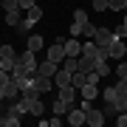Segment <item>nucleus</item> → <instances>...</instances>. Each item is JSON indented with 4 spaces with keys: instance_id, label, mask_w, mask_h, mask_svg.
Listing matches in <instances>:
<instances>
[{
    "instance_id": "1",
    "label": "nucleus",
    "mask_w": 127,
    "mask_h": 127,
    "mask_svg": "<svg viewBox=\"0 0 127 127\" xmlns=\"http://www.w3.org/2000/svg\"><path fill=\"white\" fill-rule=\"evenodd\" d=\"M17 57H20V54H17L11 45H3V48H0V68L11 73V68L17 65Z\"/></svg>"
},
{
    "instance_id": "2",
    "label": "nucleus",
    "mask_w": 127,
    "mask_h": 127,
    "mask_svg": "<svg viewBox=\"0 0 127 127\" xmlns=\"http://www.w3.org/2000/svg\"><path fill=\"white\" fill-rule=\"evenodd\" d=\"M124 57H127V40L113 37V42H110V48H107V59H124Z\"/></svg>"
},
{
    "instance_id": "3",
    "label": "nucleus",
    "mask_w": 127,
    "mask_h": 127,
    "mask_svg": "<svg viewBox=\"0 0 127 127\" xmlns=\"http://www.w3.org/2000/svg\"><path fill=\"white\" fill-rule=\"evenodd\" d=\"M93 42H96L99 48L107 51L110 42H113V31H110V28H104V26H99V28H96V34H93Z\"/></svg>"
},
{
    "instance_id": "4",
    "label": "nucleus",
    "mask_w": 127,
    "mask_h": 127,
    "mask_svg": "<svg viewBox=\"0 0 127 127\" xmlns=\"http://www.w3.org/2000/svg\"><path fill=\"white\" fill-rule=\"evenodd\" d=\"M57 96L73 107V104H76V99H79V91H76L73 85H62V88H57Z\"/></svg>"
},
{
    "instance_id": "5",
    "label": "nucleus",
    "mask_w": 127,
    "mask_h": 127,
    "mask_svg": "<svg viewBox=\"0 0 127 127\" xmlns=\"http://www.w3.org/2000/svg\"><path fill=\"white\" fill-rule=\"evenodd\" d=\"M23 102H26V107H28V113L40 119L42 113H45V104L40 102V96H23Z\"/></svg>"
},
{
    "instance_id": "6",
    "label": "nucleus",
    "mask_w": 127,
    "mask_h": 127,
    "mask_svg": "<svg viewBox=\"0 0 127 127\" xmlns=\"http://www.w3.org/2000/svg\"><path fill=\"white\" fill-rule=\"evenodd\" d=\"M45 59H51V62H57V65H62V59H65V45H62V42H54V45L45 51Z\"/></svg>"
},
{
    "instance_id": "7",
    "label": "nucleus",
    "mask_w": 127,
    "mask_h": 127,
    "mask_svg": "<svg viewBox=\"0 0 127 127\" xmlns=\"http://www.w3.org/2000/svg\"><path fill=\"white\" fill-rule=\"evenodd\" d=\"M17 62L23 65V68H28V71H37V54H34L31 48H28V51H20Z\"/></svg>"
},
{
    "instance_id": "8",
    "label": "nucleus",
    "mask_w": 127,
    "mask_h": 127,
    "mask_svg": "<svg viewBox=\"0 0 127 127\" xmlns=\"http://www.w3.org/2000/svg\"><path fill=\"white\" fill-rule=\"evenodd\" d=\"M85 124H91V127H102V124H104V113H102L99 107H91V110L85 113Z\"/></svg>"
},
{
    "instance_id": "9",
    "label": "nucleus",
    "mask_w": 127,
    "mask_h": 127,
    "mask_svg": "<svg viewBox=\"0 0 127 127\" xmlns=\"http://www.w3.org/2000/svg\"><path fill=\"white\" fill-rule=\"evenodd\" d=\"M62 45H65V57H79V54H82V42H79V37H68Z\"/></svg>"
},
{
    "instance_id": "10",
    "label": "nucleus",
    "mask_w": 127,
    "mask_h": 127,
    "mask_svg": "<svg viewBox=\"0 0 127 127\" xmlns=\"http://www.w3.org/2000/svg\"><path fill=\"white\" fill-rule=\"evenodd\" d=\"M34 88L40 93H48L51 88H54V79H51V76H42V73H34Z\"/></svg>"
},
{
    "instance_id": "11",
    "label": "nucleus",
    "mask_w": 127,
    "mask_h": 127,
    "mask_svg": "<svg viewBox=\"0 0 127 127\" xmlns=\"http://www.w3.org/2000/svg\"><path fill=\"white\" fill-rule=\"evenodd\" d=\"M65 116H68V124H73V127H82V124H85V110H79L76 104H73Z\"/></svg>"
},
{
    "instance_id": "12",
    "label": "nucleus",
    "mask_w": 127,
    "mask_h": 127,
    "mask_svg": "<svg viewBox=\"0 0 127 127\" xmlns=\"http://www.w3.org/2000/svg\"><path fill=\"white\" fill-rule=\"evenodd\" d=\"M59 71V65L57 62H51V59H45V62H40V65H37V73H42V76H51V79H54V73Z\"/></svg>"
},
{
    "instance_id": "13",
    "label": "nucleus",
    "mask_w": 127,
    "mask_h": 127,
    "mask_svg": "<svg viewBox=\"0 0 127 127\" xmlns=\"http://www.w3.org/2000/svg\"><path fill=\"white\" fill-rule=\"evenodd\" d=\"M17 124H20V113H17V110L9 107V113L0 116V127H17Z\"/></svg>"
},
{
    "instance_id": "14",
    "label": "nucleus",
    "mask_w": 127,
    "mask_h": 127,
    "mask_svg": "<svg viewBox=\"0 0 127 127\" xmlns=\"http://www.w3.org/2000/svg\"><path fill=\"white\" fill-rule=\"evenodd\" d=\"M79 96H82V99H96V96H99V85H91V82H88V85H82L79 88Z\"/></svg>"
},
{
    "instance_id": "15",
    "label": "nucleus",
    "mask_w": 127,
    "mask_h": 127,
    "mask_svg": "<svg viewBox=\"0 0 127 127\" xmlns=\"http://www.w3.org/2000/svg\"><path fill=\"white\" fill-rule=\"evenodd\" d=\"M79 68H82V71H96V57L79 54Z\"/></svg>"
},
{
    "instance_id": "16",
    "label": "nucleus",
    "mask_w": 127,
    "mask_h": 127,
    "mask_svg": "<svg viewBox=\"0 0 127 127\" xmlns=\"http://www.w3.org/2000/svg\"><path fill=\"white\" fill-rule=\"evenodd\" d=\"M54 85H57V88H62V85H71V71L59 68V71L54 73Z\"/></svg>"
},
{
    "instance_id": "17",
    "label": "nucleus",
    "mask_w": 127,
    "mask_h": 127,
    "mask_svg": "<svg viewBox=\"0 0 127 127\" xmlns=\"http://www.w3.org/2000/svg\"><path fill=\"white\" fill-rule=\"evenodd\" d=\"M42 45H45V42H42V37H40V34H34V37H28V48H31L34 54H37V51H42Z\"/></svg>"
},
{
    "instance_id": "18",
    "label": "nucleus",
    "mask_w": 127,
    "mask_h": 127,
    "mask_svg": "<svg viewBox=\"0 0 127 127\" xmlns=\"http://www.w3.org/2000/svg\"><path fill=\"white\" fill-rule=\"evenodd\" d=\"M26 17H28V20H31V23H40V20H42V9H40V6H37V3H34V6H31V9H28V14H26Z\"/></svg>"
},
{
    "instance_id": "19",
    "label": "nucleus",
    "mask_w": 127,
    "mask_h": 127,
    "mask_svg": "<svg viewBox=\"0 0 127 127\" xmlns=\"http://www.w3.org/2000/svg\"><path fill=\"white\" fill-rule=\"evenodd\" d=\"M20 20H23V17H20V9H17V11H6V26L17 28V23H20Z\"/></svg>"
},
{
    "instance_id": "20",
    "label": "nucleus",
    "mask_w": 127,
    "mask_h": 127,
    "mask_svg": "<svg viewBox=\"0 0 127 127\" xmlns=\"http://www.w3.org/2000/svg\"><path fill=\"white\" fill-rule=\"evenodd\" d=\"M68 110H71V104H68V102H62V99L57 96V102H54V113H57V116H65Z\"/></svg>"
},
{
    "instance_id": "21",
    "label": "nucleus",
    "mask_w": 127,
    "mask_h": 127,
    "mask_svg": "<svg viewBox=\"0 0 127 127\" xmlns=\"http://www.w3.org/2000/svg\"><path fill=\"white\" fill-rule=\"evenodd\" d=\"M110 11H127V0H107Z\"/></svg>"
},
{
    "instance_id": "22",
    "label": "nucleus",
    "mask_w": 127,
    "mask_h": 127,
    "mask_svg": "<svg viewBox=\"0 0 127 127\" xmlns=\"http://www.w3.org/2000/svg\"><path fill=\"white\" fill-rule=\"evenodd\" d=\"M96 28H99V26H93L91 20H88V23H82V37H88V40H93V34H96Z\"/></svg>"
},
{
    "instance_id": "23",
    "label": "nucleus",
    "mask_w": 127,
    "mask_h": 127,
    "mask_svg": "<svg viewBox=\"0 0 127 127\" xmlns=\"http://www.w3.org/2000/svg\"><path fill=\"white\" fill-rule=\"evenodd\" d=\"M96 73H99L102 79L110 73V68H107V59H96Z\"/></svg>"
},
{
    "instance_id": "24",
    "label": "nucleus",
    "mask_w": 127,
    "mask_h": 127,
    "mask_svg": "<svg viewBox=\"0 0 127 127\" xmlns=\"http://www.w3.org/2000/svg\"><path fill=\"white\" fill-rule=\"evenodd\" d=\"M116 76L119 79H127V57L119 59V68H116Z\"/></svg>"
},
{
    "instance_id": "25",
    "label": "nucleus",
    "mask_w": 127,
    "mask_h": 127,
    "mask_svg": "<svg viewBox=\"0 0 127 127\" xmlns=\"http://www.w3.org/2000/svg\"><path fill=\"white\" fill-rule=\"evenodd\" d=\"M102 99H104V102H116V88H113V85H110V88H104Z\"/></svg>"
},
{
    "instance_id": "26",
    "label": "nucleus",
    "mask_w": 127,
    "mask_h": 127,
    "mask_svg": "<svg viewBox=\"0 0 127 127\" xmlns=\"http://www.w3.org/2000/svg\"><path fill=\"white\" fill-rule=\"evenodd\" d=\"M31 26H34V23L26 17V20H20V23H17V31H20V34H28V28H31Z\"/></svg>"
},
{
    "instance_id": "27",
    "label": "nucleus",
    "mask_w": 127,
    "mask_h": 127,
    "mask_svg": "<svg viewBox=\"0 0 127 127\" xmlns=\"http://www.w3.org/2000/svg\"><path fill=\"white\" fill-rule=\"evenodd\" d=\"M73 20H76V23H88V11L85 9H76V11H73Z\"/></svg>"
},
{
    "instance_id": "28",
    "label": "nucleus",
    "mask_w": 127,
    "mask_h": 127,
    "mask_svg": "<svg viewBox=\"0 0 127 127\" xmlns=\"http://www.w3.org/2000/svg\"><path fill=\"white\" fill-rule=\"evenodd\" d=\"M68 31H71V37H82V23H76V20H73Z\"/></svg>"
},
{
    "instance_id": "29",
    "label": "nucleus",
    "mask_w": 127,
    "mask_h": 127,
    "mask_svg": "<svg viewBox=\"0 0 127 127\" xmlns=\"http://www.w3.org/2000/svg\"><path fill=\"white\" fill-rule=\"evenodd\" d=\"M113 37H122V40H127V26L122 23V26H116L113 28Z\"/></svg>"
},
{
    "instance_id": "30",
    "label": "nucleus",
    "mask_w": 127,
    "mask_h": 127,
    "mask_svg": "<svg viewBox=\"0 0 127 127\" xmlns=\"http://www.w3.org/2000/svg\"><path fill=\"white\" fill-rule=\"evenodd\" d=\"M116 124L119 127H127V110H124V113H116Z\"/></svg>"
},
{
    "instance_id": "31",
    "label": "nucleus",
    "mask_w": 127,
    "mask_h": 127,
    "mask_svg": "<svg viewBox=\"0 0 127 127\" xmlns=\"http://www.w3.org/2000/svg\"><path fill=\"white\" fill-rule=\"evenodd\" d=\"M91 3H93L96 11H104V9H107V0H91Z\"/></svg>"
},
{
    "instance_id": "32",
    "label": "nucleus",
    "mask_w": 127,
    "mask_h": 127,
    "mask_svg": "<svg viewBox=\"0 0 127 127\" xmlns=\"http://www.w3.org/2000/svg\"><path fill=\"white\" fill-rule=\"evenodd\" d=\"M9 82H11V73H9V71H3V68H0V85H9Z\"/></svg>"
},
{
    "instance_id": "33",
    "label": "nucleus",
    "mask_w": 127,
    "mask_h": 127,
    "mask_svg": "<svg viewBox=\"0 0 127 127\" xmlns=\"http://www.w3.org/2000/svg\"><path fill=\"white\" fill-rule=\"evenodd\" d=\"M99 73H96V71H88V82H91V85H99Z\"/></svg>"
},
{
    "instance_id": "34",
    "label": "nucleus",
    "mask_w": 127,
    "mask_h": 127,
    "mask_svg": "<svg viewBox=\"0 0 127 127\" xmlns=\"http://www.w3.org/2000/svg\"><path fill=\"white\" fill-rule=\"evenodd\" d=\"M62 124V116H57V119H48V127H59Z\"/></svg>"
},
{
    "instance_id": "35",
    "label": "nucleus",
    "mask_w": 127,
    "mask_h": 127,
    "mask_svg": "<svg viewBox=\"0 0 127 127\" xmlns=\"http://www.w3.org/2000/svg\"><path fill=\"white\" fill-rule=\"evenodd\" d=\"M31 6H34V0H20V9H26V11H28Z\"/></svg>"
},
{
    "instance_id": "36",
    "label": "nucleus",
    "mask_w": 127,
    "mask_h": 127,
    "mask_svg": "<svg viewBox=\"0 0 127 127\" xmlns=\"http://www.w3.org/2000/svg\"><path fill=\"white\" fill-rule=\"evenodd\" d=\"M122 23H124V26H127V11H124V20H122Z\"/></svg>"
},
{
    "instance_id": "37",
    "label": "nucleus",
    "mask_w": 127,
    "mask_h": 127,
    "mask_svg": "<svg viewBox=\"0 0 127 127\" xmlns=\"http://www.w3.org/2000/svg\"><path fill=\"white\" fill-rule=\"evenodd\" d=\"M0 9H3V0H0Z\"/></svg>"
}]
</instances>
